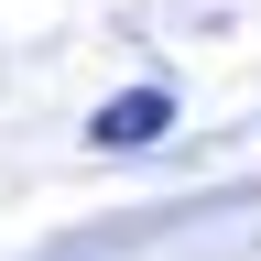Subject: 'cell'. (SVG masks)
<instances>
[{"label": "cell", "instance_id": "6da1fadb", "mask_svg": "<svg viewBox=\"0 0 261 261\" xmlns=\"http://www.w3.org/2000/svg\"><path fill=\"white\" fill-rule=\"evenodd\" d=\"M152 130H163V87H130V98H109V109L87 120V142L98 152H142Z\"/></svg>", "mask_w": 261, "mask_h": 261}]
</instances>
